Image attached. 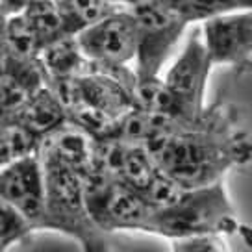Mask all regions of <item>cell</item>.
Wrapping results in <instances>:
<instances>
[{"instance_id": "6", "label": "cell", "mask_w": 252, "mask_h": 252, "mask_svg": "<svg viewBox=\"0 0 252 252\" xmlns=\"http://www.w3.org/2000/svg\"><path fill=\"white\" fill-rule=\"evenodd\" d=\"M137 24V54L134 62L135 82H154L180 43L188 24L156 0H139L132 6Z\"/></svg>"}, {"instance_id": "18", "label": "cell", "mask_w": 252, "mask_h": 252, "mask_svg": "<svg viewBox=\"0 0 252 252\" xmlns=\"http://www.w3.org/2000/svg\"><path fill=\"white\" fill-rule=\"evenodd\" d=\"M6 251H8V247H6V245L0 241V252H6Z\"/></svg>"}, {"instance_id": "11", "label": "cell", "mask_w": 252, "mask_h": 252, "mask_svg": "<svg viewBox=\"0 0 252 252\" xmlns=\"http://www.w3.org/2000/svg\"><path fill=\"white\" fill-rule=\"evenodd\" d=\"M41 67L47 82L50 80H71L86 74L91 67L76 37H62L41 50Z\"/></svg>"}, {"instance_id": "5", "label": "cell", "mask_w": 252, "mask_h": 252, "mask_svg": "<svg viewBox=\"0 0 252 252\" xmlns=\"http://www.w3.org/2000/svg\"><path fill=\"white\" fill-rule=\"evenodd\" d=\"M86 197L94 222L106 232H152L154 208L139 191L100 171L86 178Z\"/></svg>"}, {"instance_id": "3", "label": "cell", "mask_w": 252, "mask_h": 252, "mask_svg": "<svg viewBox=\"0 0 252 252\" xmlns=\"http://www.w3.org/2000/svg\"><path fill=\"white\" fill-rule=\"evenodd\" d=\"M41 161L47 188L45 230L72 237L84 252H110L108 234L94 222L87 204L86 178L54 159L41 158Z\"/></svg>"}, {"instance_id": "16", "label": "cell", "mask_w": 252, "mask_h": 252, "mask_svg": "<svg viewBox=\"0 0 252 252\" xmlns=\"http://www.w3.org/2000/svg\"><path fill=\"white\" fill-rule=\"evenodd\" d=\"M173 252H230L224 236L206 234V236H191L173 239Z\"/></svg>"}, {"instance_id": "19", "label": "cell", "mask_w": 252, "mask_h": 252, "mask_svg": "<svg viewBox=\"0 0 252 252\" xmlns=\"http://www.w3.org/2000/svg\"><path fill=\"white\" fill-rule=\"evenodd\" d=\"M0 15H2V13H0Z\"/></svg>"}, {"instance_id": "8", "label": "cell", "mask_w": 252, "mask_h": 252, "mask_svg": "<svg viewBox=\"0 0 252 252\" xmlns=\"http://www.w3.org/2000/svg\"><path fill=\"white\" fill-rule=\"evenodd\" d=\"M213 67H230L237 76L252 71V9L224 13L200 24Z\"/></svg>"}, {"instance_id": "2", "label": "cell", "mask_w": 252, "mask_h": 252, "mask_svg": "<svg viewBox=\"0 0 252 252\" xmlns=\"http://www.w3.org/2000/svg\"><path fill=\"white\" fill-rule=\"evenodd\" d=\"M150 234L167 237L171 241L206 234H236L247 245H252V228L239 220L224 180L204 188L184 189L173 204L154 210Z\"/></svg>"}, {"instance_id": "7", "label": "cell", "mask_w": 252, "mask_h": 252, "mask_svg": "<svg viewBox=\"0 0 252 252\" xmlns=\"http://www.w3.org/2000/svg\"><path fill=\"white\" fill-rule=\"evenodd\" d=\"M82 52L96 67L125 69L135 62L137 24L130 8H123L80 32L76 35Z\"/></svg>"}, {"instance_id": "14", "label": "cell", "mask_w": 252, "mask_h": 252, "mask_svg": "<svg viewBox=\"0 0 252 252\" xmlns=\"http://www.w3.org/2000/svg\"><path fill=\"white\" fill-rule=\"evenodd\" d=\"M4 37H6V48H8L9 58L39 60L43 45L23 11L4 19Z\"/></svg>"}, {"instance_id": "13", "label": "cell", "mask_w": 252, "mask_h": 252, "mask_svg": "<svg viewBox=\"0 0 252 252\" xmlns=\"http://www.w3.org/2000/svg\"><path fill=\"white\" fill-rule=\"evenodd\" d=\"M67 33L76 37L80 32L100 23L119 9L126 8L117 0H58Z\"/></svg>"}, {"instance_id": "1", "label": "cell", "mask_w": 252, "mask_h": 252, "mask_svg": "<svg viewBox=\"0 0 252 252\" xmlns=\"http://www.w3.org/2000/svg\"><path fill=\"white\" fill-rule=\"evenodd\" d=\"M158 169L184 189L212 186L228 171L252 161V139L239 115L224 100L210 104L202 125L158 135L147 145Z\"/></svg>"}, {"instance_id": "4", "label": "cell", "mask_w": 252, "mask_h": 252, "mask_svg": "<svg viewBox=\"0 0 252 252\" xmlns=\"http://www.w3.org/2000/svg\"><path fill=\"white\" fill-rule=\"evenodd\" d=\"M213 65L208 58L202 32L195 28L188 37L178 58L161 78L169 94V115L174 130H186L202 125L210 115L206 89Z\"/></svg>"}, {"instance_id": "10", "label": "cell", "mask_w": 252, "mask_h": 252, "mask_svg": "<svg viewBox=\"0 0 252 252\" xmlns=\"http://www.w3.org/2000/svg\"><path fill=\"white\" fill-rule=\"evenodd\" d=\"M15 123L24 126L41 143V139H45L58 128L67 125L69 119H67V111L63 108V104L60 102V98L54 94V91L48 86H43L30 98V102L21 111V115L17 117Z\"/></svg>"}, {"instance_id": "12", "label": "cell", "mask_w": 252, "mask_h": 252, "mask_svg": "<svg viewBox=\"0 0 252 252\" xmlns=\"http://www.w3.org/2000/svg\"><path fill=\"white\" fill-rule=\"evenodd\" d=\"M159 6L180 17L184 23L202 24L224 13L252 9V0H156Z\"/></svg>"}, {"instance_id": "17", "label": "cell", "mask_w": 252, "mask_h": 252, "mask_svg": "<svg viewBox=\"0 0 252 252\" xmlns=\"http://www.w3.org/2000/svg\"><path fill=\"white\" fill-rule=\"evenodd\" d=\"M4 19H6V15H0V67H2V63L6 62V56H8L6 37H4Z\"/></svg>"}, {"instance_id": "15", "label": "cell", "mask_w": 252, "mask_h": 252, "mask_svg": "<svg viewBox=\"0 0 252 252\" xmlns=\"http://www.w3.org/2000/svg\"><path fill=\"white\" fill-rule=\"evenodd\" d=\"M39 149V139L32 135L19 123L0 125V169L17 159L35 154Z\"/></svg>"}, {"instance_id": "9", "label": "cell", "mask_w": 252, "mask_h": 252, "mask_svg": "<svg viewBox=\"0 0 252 252\" xmlns=\"http://www.w3.org/2000/svg\"><path fill=\"white\" fill-rule=\"evenodd\" d=\"M0 200L21 213L32 230H45L47 188L37 152L0 169Z\"/></svg>"}]
</instances>
